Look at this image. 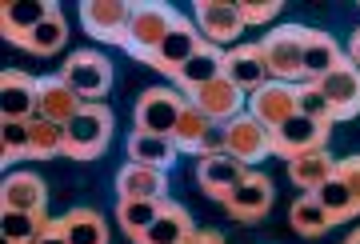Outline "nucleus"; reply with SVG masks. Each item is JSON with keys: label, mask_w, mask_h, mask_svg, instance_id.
Instances as JSON below:
<instances>
[{"label": "nucleus", "mask_w": 360, "mask_h": 244, "mask_svg": "<svg viewBox=\"0 0 360 244\" xmlns=\"http://www.w3.org/2000/svg\"><path fill=\"white\" fill-rule=\"evenodd\" d=\"M184 16L165 4V0H136L132 4V20H129V37H124V52H129L132 60H141L148 65V56L160 49V40L180 25Z\"/></svg>", "instance_id": "nucleus-1"}, {"label": "nucleus", "mask_w": 360, "mask_h": 244, "mask_svg": "<svg viewBox=\"0 0 360 244\" xmlns=\"http://www.w3.org/2000/svg\"><path fill=\"white\" fill-rule=\"evenodd\" d=\"M112 129H116V116L108 104L104 101L84 104L65 124V156H72V160H101L108 153Z\"/></svg>", "instance_id": "nucleus-2"}, {"label": "nucleus", "mask_w": 360, "mask_h": 244, "mask_svg": "<svg viewBox=\"0 0 360 244\" xmlns=\"http://www.w3.org/2000/svg\"><path fill=\"white\" fill-rule=\"evenodd\" d=\"M60 80H65L84 104H96V101L108 96V89H112V60H108L104 52H92V49L68 52L65 65H60Z\"/></svg>", "instance_id": "nucleus-3"}, {"label": "nucleus", "mask_w": 360, "mask_h": 244, "mask_svg": "<svg viewBox=\"0 0 360 244\" xmlns=\"http://www.w3.org/2000/svg\"><path fill=\"white\" fill-rule=\"evenodd\" d=\"M304 37H309V25H276V28H269V32H264V40H260V52H264L269 80H284V84L300 80Z\"/></svg>", "instance_id": "nucleus-4"}, {"label": "nucleus", "mask_w": 360, "mask_h": 244, "mask_svg": "<svg viewBox=\"0 0 360 244\" xmlns=\"http://www.w3.org/2000/svg\"><path fill=\"white\" fill-rule=\"evenodd\" d=\"M184 104H188V96L176 92V89H165V84L144 89L141 101H136V108H132V129L136 132H156V136H172L180 113H184Z\"/></svg>", "instance_id": "nucleus-5"}, {"label": "nucleus", "mask_w": 360, "mask_h": 244, "mask_svg": "<svg viewBox=\"0 0 360 244\" xmlns=\"http://www.w3.org/2000/svg\"><path fill=\"white\" fill-rule=\"evenodd\" d=\"M193 25H196V32H200L208 44H217V49L220 44H240V32L248 28L236 0H196Z\"/></svg>", "instance_id": "nucleus-6"}, {"label": "nucleus", "mask_w": 360, "mask_h": 244, "mask_svg": "<svg viewBox=\"0 0 360 244\" xmlns=\"http://www.w3.org/2000/svg\"><path fill=\"white\" fill-rule=\"evenodd\" d=\"M328 132H333V120H316V116L296 113L272 132V156L296 160V156H304V153H316V148L328 144Z\"/></svg>", "instance_id": "nucleus-7"}, {"label": "nucleus", "mask_w": 360, "mask_h": 244, "mask_svg": "<svg viewBox=\"0 0 360 244\" xmlns=\"http://www.w3.org/2000/svg\"><path fill=\"white\" fill-rule=\"evenodd\" d=\"M129 20H132V4H124V0H84L80 4V25H84V32L92 40H101V44L124 49Z\"/></svg>", "instance_id": "nucleus-8"}, {"label": "nucleus", "mask_w": 360, "mask_h": 244, "mask_svg": "<svg viewBox=\"0 0 360 244\" xmlns=\"http://www.w3.org/2000/svg\"><path fill=\"white\" fill-rule=\"evenodd\" d=\"M56 8H60L56 0H4V4H0V37L8 40V44H16V49H25V40L32 37Z\"/></svg>", "instance_id": "nucleus-9"}, {"label": "nucleus", "mask_w": 360, "mask_h": 244, "mask_svg": "<svg viewBox=\"0 0 360 244\" xmlns=\"http://www.w3.org/2000/svg\"><path fill=\"white\" fill-rule=\"evenodd\" d=\"M248 172H252V168H248L245 160L229 156V153L224 156H205L200 168H196V184H200V193H205L208 200L224 205V200L248 180Z\"/></svg>", "instance_id": "nucleus-10"}, {"label": "nucleus", "mask_w": 360, "mask_h": 244, "mask_svg": "<svg viewBox=\"0 0 360 244\" xmlns=\"http://www.w3.org/2000/svg\"><path fill=\"white\" fill-rule=\"evenodd\" d=\"M224 153L236 156V160H245L252 168L257 160H264L272 153V132L264 124H257L248 113L232 116L229 124H224Z\"/></svg>", "instance_id": "nucleus-11"}, {"label": "nucleus", "mask_w": 360, "mask_h": 244, "mask_svg": "<svg viewBox=\"0 0 360 244\" xmlns=\"http://www.w3.org/2000/svg\"><path fill=\"white\" fill-rule=\"evenodd\" d=\"M200 44H205V37L196 32L193 20H180V25L172 28L165 40H160V49L148 56V68H156V72H165V77L172 80L180 68H184L196 52H200Z\"/></svg>", "instance_id": "nucleus-12"}, {"label": "nucleus", "mask_w": 360, "mask_h": 244, "mask_svg": "<svg viewBox=\"0 0 360 244\" xmlns=\"http://www.w3.org/2000/svg\"><path fill=\"white\" fill-rule=\"evenodd\" d=\"M220 77L232 80L245 96L260 92L264 84H269V68H264V52H260V44H248V40L232 44V49L224 52V72H220Z\"/></svg>", "instance_id": "nucleus-13"}, {"label": "nucleus", "mask_w": 360, "mask_h": 244, "mask_svg": "<svg viewBox=\"0 0 360 244\" xmlns=\"http://www.w3.org/2000/svg\"><path fill=\"white\" fill-rule=\"evenodd\" d=\"M40 96V77H28L25 68L0 72V116L4 120H32Z\"/></svg>", "instance_id": "nucleus-14"}, {"label": "nucleus", "mask_w": 360, "mask_h": 244, "mask_svg": "<svg viewBox=\"0 0 360 244\" xmlns=\"http://www.w3.org/2000/svg\"><path fill=\"white\" fill-rule=\"evenodd\" d=\"M272 200H276V188H272V180L264 172H248V180L236 188V193L224 200V212L232 220H240V224H252V220H264L269 217Z\"/></svg>", "instance_id": "nucleus-15"}, {"label": "nucleus", "mask_w": 360, "mask_h": 244, "mask_svg": "<svg viewBox=\"0 0 360 244\" xmlns=\"http://www.w3.org/2000/svg\"><path fill=\"white\" fill-rule=\"evenodd\" d=\"M245 113L252 116L257 124H264L269 132H276L288 116H296V92H292V84H284V80H269L260 92L248 96Z\"/></svg>", "instance_id": "nucleus-16"}, {"label": "nucleus", "mask_w": 360, "mask_h": 244, "mask_svg": "<svg viewBox=\"0 0 360 244\" xmlns=\"http://www.w3.org/2000/svg\"><path fill=\"white\" fill-rule=\"evenodd\" d=\"M324 92V101L333 108V120H352L360 116V68L352 60H345L340 68H333L324 80H316Z\"/></svg>", "instance_id": "nucleus-17"}, {"label": "nucleus", "mask_w": 360, "mask_h": 244, "mask_svg": "<svg viewBox=\"0 0 360 244\" xmlns=\"http://www.w3.org/2000/svg\"><path fill=\"white\" fill-rule=\"evenodd\" d=\"M348 60V52L336 44V37L321 32V28H309L304 37V56H300V80H324L333 68H340Z\"/></svg>", "instance_id": "nucleus-18"}, {"label": "nucleus", "mask_w": 360, "mask_h": 244, "mask_svg": "<svg viewBox=\"0 0 360 244\" xmlns=\"http://www.w3.org/2000/svg\"><path fill=\"white\" fill-rule=\"evenodd\" d=\"M188 101H193L208 120H217V124H229L232 116H240L248 108V96L224 77H217L212 84H205V89L196 92V96H188Z\"/></svg>", "instance_id": "nucleus-19"}, {"label": "nucleus", "mask_w": 360, "mask_h": 244, "mask_svg": "<svg viewBox=\"0 0 360 244\" xmlns=\"http://www.w3.org/2000/svg\"><path fill=\"white\" fill-rule=\"evenodd\" d=\"M168 196V172L144 165H124L116 172V200H165Z\"/></svg>", "instance_id": "nucleus-20"}, {"label": "nucleus", "mask_w": 360, "mask_h": 244, "mask_svg": "<svg viewBox=\"0 0 360 244\" xmlns=\"http://www.w3.org/2000/svg\"><path fill=\"white\" fill-rule=\"evenodd\" d=\"M0 208H20V212H49V188L32 172H4L0 184Z\"/></svg>", "instance_id": "nucleus-21"}, {"label": "nucleus", "mask_w": 360, "mask_h": 244, "mask_svg": "<svg viewBox=\"0 0 360 244\" xmlns=\"http://www.w3.org/2000/svg\"><path fill=\"white\" fill-rule=\"evenodd\" d=\"M224 72V52L217 49V44H200V52H196L188 65L180 68L176 77H172V84H176V92H184V96H196V92L205 89V84H212V80Z\"/></svg>", "instance_id": "nucleus-22"}, {"label": "nucleus", "mask_w": 360, "mask_h": 244, "mask_svg": "<svg viewBox=\"0 0 360 244\" xmlns=\"http://www.w3.org/2000/svg\"><path fill=\"white\" fill-rule=\"evenodd\" d=\"M80 108H84V101H80L77 92H72L65 80H60V72H56V77H40L37 116H44V120H56V124H68V120L80 113Z\"/></svg>", "instance_id": "nucleus-23"}, {"label": "nucleus", "mask_w": 360, "mask_h": 244, "mask_svg": "<svg viewBox=\"0 0 360 244\" xmlns=\"http://www.w3.org/2000/svg\"><path fill=\"white\" fill-rule=\"evenodd\" d=\"M176 156H180V148L172 144V136H156V132H136L132 129V136H129V160L132 165L168 172V168L176 165Z\"/></svg>", "instance_id": "nucleus-24"}, {"label": "nucleus", "mask_w": 360, "mask_h": 244, "mask_svg": "<svg viewBox=\"0 0 360 244\" xmlns=\"http://www.w3.org/2000/svg\"><path fill=\"white\" fill-rule=\"evenodd\" d=\"M193 232H196V224L188 217V208L180 205V200H165V212L156 217V224L136 244H184Z\"/></svg>", "instance_id": "nucleus-25"}, {"label": "nucleus", "mask_w": 360, "mask_h": 244, "mask_svg": "<svg viewBox=\"0 0 360 244\" xmlns=\"http://www.w3.org/2000/svg\"><path fill=\"white\" fill-rule=\"evenodd\" d=\"M333 172H336V160L328 148H316V153H304V156H296V160H288V180L300 193H316Z\"/></svg>", "instance_id": "nucleus-26"}, {"label": "nucleus", "mask_w": 360, "mask_h": 244, "mask_svg": "<svg viewBox=\"0 0 360 244\" xmlns=\"http://www.w3.org/2000/svg\"><path fill=\"white\" fill-rule=\"evenodd\" d=\"M49 212H20V208H0V240L4 244H37L40 232L49 229Z\"/></svg>", "instance_id": "nucleus-27"}, {"label": "nucleus", "mask_w": 360, "mask_h": 244, "mask_svg": "<svg viewBox=\"0 0 360 244\" xmlns=\"http://www.w3.org/2000/svg\"><path fill=\"white\" fill-rule=\"evenodd\" d=\"M56 220H60L68 244H108V224L96 208H72Z\"/></svg>", "instance_id": "nucleus-28"}, {"label": "nucleus", "mask_w": 360, "mask_h": 244, "mask_svg": "<svg viewBox=\"0 0 360 244\" xmlns=\"http://www.w3.org/2000/svg\"><path fill=\"white\" fill-rule=\"evenodd\" d=\"M312 196L321 200V208H324V217H328V224H345V220H352V217L360 212L340 172H333V176L324 180V184H321V188H316Z\"/></svg>", "instance_id": "nucleus-29"}, {"label": "nucleus", "mask_w": 360, "mask_h": 244, "mask_svg": "<svg viewBox=\"0 0 360 244\" xmlns=\"http://www.w3.org/2000/svg\"><path fill=\"white\" fill-rule=\"evenodd\" d=\"M165 200H116V220H120V229L129 232L132 240H141L144 232L156 224V217L165 212Z\"/></svg>", "instance_id": "nucleus-30"}, {"label": "nucleus", "mask_w": 360, "mask_h": 244, "mask_svg": "<svg viewBox=\"0 0 360 244\" xmlns=\"http://www.w3.org/2000/svg\"><path fill=\"white\" fill-rule=\"evenodd\" d=\"M20 160H32V129L28 120H0V165L4 172Z\"/></svg>", "instance_id": "nucleus-31"}, {"label": "nucleus", "mask_w": 360, "mask_h": 244, "mask_svg": "<svg viewBox=\"0 0 360 244\" xmlns=\"http://www.w3.org/2000/svg\"><path fill=\"white\" fill-rule=\"evenodd\" d=\"M217 120H208L200 108H196L193 101L184 104V113H180V120H176V132H172V144H176L180 153H193V156H200V144H205V136H208V129H212Z\"/></svg>", "instance_id": "nucleus-32"}, {"label": "nucleus", "mask_w": 360, "mask_h": 244, "mask_svg": "<svg viewBox=\"0 0 360 244\" xmlns=\"http://www.w3.org/2000/svg\"><path fill=\"white\" fill-rule=\"evenodd\" d=\"M288 224H292L300 236H309V240H316V236H324V232L333 229V224H328V217H324L321 200H316L312 193H300L292 200V208H288Z\"/></svg>", "instance_id": "nucleus-33"}, {"label": "nucleus", "mask_w": 360, "mask_h": 244, "mask_svg": "<svg viewBox=\"0 0 360 244\" xmlns=\"http://www.w3.org/2000/svg\"><path fill=\"white\" fill-rule=\"evenodd\" d=\"M65 44H68V20H65V13L56 8V13L44 20V25L32 32V37L25 40V49L20 52H32V56H52V52H65Z\"/></svg>", "instance_id": "nucleus-34"}, {"label": "nucleus", "mask_w": 360, "mask_h": 244, "mask_svg": "<svg viewBox=\"0 0 360 244\" xmlns=\"http://www.w3.org/2000/svg\"><path fill=\"white\" fill-rule=\"evenodd\" d=\"M32 129V160H52V156H65V124L32 116L28 120Z\"/></svg>", "instance_id": "nucleus-35"}, {"label": "nucleus", "mask_w": 360, "mask_h": 244, "mask_svg": "<svg viewBox=\"0 0 360 244\" xmlns=\"http://www.w3.org/2000/svg\"><path fill=\"white\" fill-rule=\"evenodd\" d=\"M292 92H296V113H300V116L333 120V108H328V101H324V92H321V84H316V80H296Z\"/></svg>", "instance_id": "nucleus-36"}, {"label": "nucleus", "mask_w": 360, "mask_h": 244, "mask_svg": "<svg viewBox=\"0 0 360 244\" xmlns=\"http://www.w3.org/2000/svg\"><path fill=\"white\" fill-rule=\"evenodd\" d=\"M236 4H240L245 25H269V20H276L284 13L281 0H236Z\"/></svg>", "instance_id": "nucleus-37"}, {"label": "nucleus", "mask_w": 360, "mask_h": 244, "mask_svg": "<svg viewBox=\"0 0 360 244\" xmlns=\"http://www.w3.org/2000/svg\"><path fill=\"white\" fill-rule=\"evenodd\" d=\"M336 172L345 176L348 193H352V200H356V208H360V153L345 156V160H336Z\"/></svg>", "instance_id": "nucleus-38"}, {"label": "nucleus", "mask_w": 360, "mask_h": 244, "mask_svg": "<svg viewBox=\"0 0 360 244\" xmlns=\"http://www.w3.org/2000/svg\"><path fill=\"white\" fill-rule=\"evenodd\" d=\"M205 156H224V124H212L205 136V144H200V160Z\"/></svg>", "instance_id": "nucleus-39"}, {"label": "nucleus", "mask_w": 360, "mask_h": 244, "mask_svg": "<svg viewBox=\"0 0 360 244\" xmlns=\"http://www.w3.org/2000/svg\"><path fill=\"white\" fill-rule=\"evenodd\" d=\"M37 244H68L65 229H60V220H49V229L40 232V240Z\"/></svg>", "instance_id": "nucleus-40"}, {"label": "nucleus", "mask_w": 360, "mask_h": 244, "mask_svg": "<svg viewBox=\"0 0 360 244\" xmlns=\"http://www.w3.org/2000/svg\"><path fill=\"white\" fill-rule=\"evenodd\" d=\"M188 244H224V236H220L217 229H196L193 236H188Z\"/></svg>", "instance_id": "nucleus-41"}, {"label": "nucleus", "mask_w": 360, "mask_h": 244, "mask_svg": "<svg viewBox=\"0 0 360 244\" xmlns=\"http://www.w3.org/2000/svg\"><path fill=\"white\" fill-rule=\"evenodd\" d=\"M348 60H352V65H356L360 68V28H356V32H352V40H348Z\"/></svg>", "instance_id": "nucleus-42"}, {"label": "nucleus", "mask_w": 360, "mask_h": 244, "mask_svg": "<svg viewBox=\"0 0 360 244\" xmlns=\"http://www.w3.org/2000/svg\"><path fill=\"white\" fill-rule=\"evenodd\" d=\"M345 244H360V229H356V232H352V236H348V240H345Z\"/></svg>", "instance_id": "nucleus-43"}, {"label": "nucleus", "mask_w": 360, "mask_h": 244, "mask_svg": "<svg viewBox=\"0 0 360 244\" xmlns=\"http://www.w3.org/2000/svg\"><path fill=\"white\" fill-rule=\"evenodd\" d=\"M184 244H188V240H184Z\"/></svg>", "instance_id": "nucleus-44"}]
</instances>
